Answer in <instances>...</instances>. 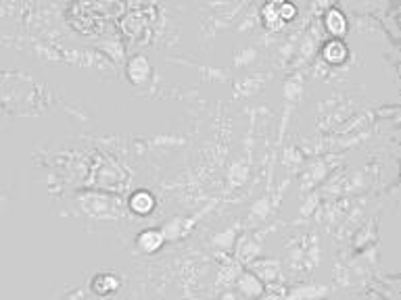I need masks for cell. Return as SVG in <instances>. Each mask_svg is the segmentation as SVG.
Returning <instances> with one entry per match:
<instances>
[{
    "mask_svg": "<svg viewBox=\"0 0 401 300\" xmlns=\"http://www.w3.org/2000/svg\"><path fill=\"white\" fill-rule=\"evenodd\" d=\"M132 210L138 213V215H144V213H148L153 208V196L148 192H138L132 196V202H130Z\"/></svg>",
    "mask_w": 401,
    "mask_h": 300,
    "instance_id": "5",
    "label": "cell"
},
{
    "mask_svg": "<svg viewBox=\"0 0 401 300\" xmlns=\"http://www.w3.org/2000/svg\"><path fill=\"white\" fill-rule=\"evenodd\" d=\"M324 57L331 63H341V61L347 59V46L343 44V42H339V40H333V42H328L326 49H324Z\"/></svg>",
    "mask_w": 401,
    "mask_h": 300,
    "instance_id": "4",
    "label": "cell"
},
{
    "mask_svg": "<svg viewBox=\"0 0 401 300\" xmlns=\"http://www.w3.org/2000/svg\"><path fill=\"white\" fill-rule=\"evenodd\" d=\"M138 246H140L144 252H155V250H159V248L164 246V236H161V232H159V230H146V232H142L140 238H138Z\"/></svg>",
    "mask_w": 401,
    "mask_h": 300,
    "instance_id": "1",
    "label": "cell"
},
{
    "mask_svg": "<svg viewBox=\"0 0 401 300\" xmlns=\"http://www.w3.org/2000/svg\"><path fill=\"white\" fill-rule=\"evenodd\" d=\"M326 27H328L331 33L343 36V33L347 31V19L343 17L341 11L333 9V11H328V15H326Z\"/></svg>",
    "mask_w": 401,
    "mask_h": 300,
    "instance_id": "3",
    "label": "cell"
},
{
    "mask_svg": "<svg viewBox=\"0 0 401 300\" xmlns=\"http://www.w3.org/2000/svg\"><path fill=\"white\" fill-rule=\"evenodd\" d=\"M119 288V279L111 273H101L92 279V290L101 296H107L111 292H115Z\"/></svg>",
    "mask_w": 401,
    "mask_h": 300,
    "instance_id": "2",
    "label": "cell"
}]
</instances>
